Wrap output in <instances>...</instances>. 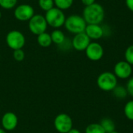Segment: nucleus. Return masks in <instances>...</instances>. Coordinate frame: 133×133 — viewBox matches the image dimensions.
I'll use <instances>...</instances> for the list:
<instances>
[{"label":"nucleus","mask_w":133,"mask_h":133,"mask_svg":"<svg viewBox=\"0 0 133 133\" xmlns=\"http://www.w3.org/2000/svg\"><path fill=\"white\" fill-rule=\"evenodd\" d=\"M82 16L87 24H100L103 22L105 16L104 9L101 4L95 2L90 5L85 6Z\"/></svg>","instance_id":"1"},{"label":"nucleus","mask_w":133,"mask_h":133,"mask_svg":"<svg viewBox=\"0 0 133 133\" xmlns=\"http://www.w3.org/2000/svg\"><path fill=\"white\" fill-rule=\"evenodd\" d=\"M87 23L82 16L70 15L66 17L64 26L69 33L73 34H80L85 31Z\"/></svg>","instance_id":"2"},{"label":"nucleus","mask_w":133,"mask_h":133,"mask_svg":"<svg viewBox=\"0 0 133 133\" xmlns=\"http://www.w3.org/2000/svg\"><path fill=\"white\" fill-rule=\"evenodd\" d=\"M44 17L48 25L55 29H58L64 26L66 19L64 12L55 6L51 9L45 12Z\"/></svg>","instance_id":"3"},{"label":"nucleus","mask_w":133,"mask_h":133,"mask_svg":"<svg viewBox=\"0 0 133 133\" xmlns=\"http://www.w3.org/2000/svg\"><path fill=\"white\" fill-rule=\"evenodd\" d=\"M97 85L103 91H112L118 86V78L114 72H104L101 73L97 79Z\"/></svg>","instance_id":"4"},{"label":"nucleus","mask_w":133,"mask_h":133,"mask_svg":"<svg viewBox=\"0 0 133 133\" xmlns=\"http://www.w3.org/2000/svg\"><path fill=\"white\" fill-rule=\"evenodd\" d=\"M5 42L12 50L23 49L26 44V38L23 34L17 30H10L5 37Z\"/></svg>","instance_id":"5"},{"label":"nucleus","mask_w":133,"mask_h":133,"mask_svg":"<svg viewBox=\"0 0 133 133\" xmlns=\"http://www.w3.org/2000/svg\"><path fill=\"white\" fill-rule=\"evenodd\" d=\"M48 23L44 16L41 14H34V16L28 21L29 30L34 35H39L46 32Z\"/></svg>","instance_id":"6"},{"label":"nucleus","mask_w":133,"mask_h":133,"mask_svg":"<svg viewBox=\"0 0 133 133\" xmlns=\"http://www.w3.org/2000/svg\"><path fill=\"white\" fill-rule=\"evenodd\" d=\"M73 122L72 118L65 114H58L54 120V127L59 133H67L72 129Z\"/></svg>","instance_id":"7"},{"label":"nucleus","mask_w":133,"mask_h":133,"mask_svg":"<svg viewBox=\"0 0 133 133\" xmlns=\"http://www.w3.org/2000/svg\"><path fill=\"white\" fill-rule=\"evenodd\" d=\"M34 15V8L29 4H20L14 9L15 18L21 22L29 21Z\"/></svg>","instance_id":"8"},{"label":"nucleus","mask_w":133,"mask_h":133,"mask_svg":"<svg viewBox=\"0 0 133 133\" xmlns=\"http://www.w3.org/2000/svg\"><path fill=\"white\" fill-rule=\"evenodd\" d=\"M132 65L126 61H120L117 62L114 67V74L118 79H129L132 73Z\"/></svg>","instance_id":"9"},{"label":"nucleus","mask_w":133,"mask_h":133,"mask_svg":"<svg viewBox=\"0 0 133 133\" xmlns=\"http://www.w3.org/2000/svg\"><path fill=\"white\" fill-rule=\"evenodd\" d=\"M87 57L93 62H97L101 60L104 54L102 45L97 42H90L87 49L85 50Z\"/></svg>","instance_id":"10"},{"label":"nucleus","mask_w":133,"mask_h":133,"mask_svg":"<svg viewBox=\"0 0 133 133\" xmlns=\"http://www.w3.org/2000/svg\"><path fill=\"white\" fill-rule=\"evenodd\" d=\"M91 40L90 37L85 34V32L75 34L72 40V48L78 51H83L87 49L88 45L90 44Z\"/></svg>","instance_id":"11"},{"label":"nucleus","mask_w":133,"mask_h":133,"mask_svg":"<svg viewBox=\"0 0 133 133\" xmlns=\"http://www.w3.org/2000/svg\"><path fill=\"white\" fill-rule=\"evenodd\" d=\"M18 117L17 115L11 111L6 112L2 115V129L7 131L14 130L18 125Z\"/></svg>","instance_id":"12"},{"label":"nucleus","mask_w":133,"mask_h":133,"mask_svg":"<svg viewBox=\"0 0 133 133\" xmlns=\"http://www.w3.org/2000/svg\"><path fill=\"white\" fill-rule=\"evenodd\" d=\"M84 32L90 40H99L104 36V30L100 24H87Z\"/></svg>","instance_id":"13"},{"label":"nucleus","mask_w":133,"mask_h":133,"mask_svg":"<svg viewBox=\"0 0 133 133\" xmlns=\"http://www.w3.org/2000/svg\"><path fill=\"white\" fill-rule=\"evenodd\" d=\"M37 41L38 44L42 48H48L52 44L51 34L47 32H44V33L37 35Z\"/></svg>","instance_id":"14"},{"label":"nucleus","mask_w":133,"mask_h":133,"mask_svg":"<svg viewBox=\"0 0 133 133\" xmlns=\"http://www.w3.org/2000/svg\"><path fill=\"white\" fill-rule=\"evenodd\" d=\"M52 43L57 45H62L65 41V34L59 29H55L51 34Z\"/></svg>","instance_id":"15"},{"label":"nucleus","mask_w":133,"mask_h":133,"mask_svg":"<svg viewBox=\"0 0 133 133\" xmlns=\"http://www.w3.org/2000/svg\"><path fill=\"white\" fill-rule=\"evenodd\" d=\"M100 124L106 133H110L115 131V123L111 118H104L101 121Z\"/></svg>","instance_id":"16"},{"label":"nucleus","mask_w":133,"mask_h":133,"mask_svg":"<svg viewBox=\"0 0 133 133\" xmlns=\"http://www.w3.org/2000/svg\"><path fill=\"white\" fill-rule=\"evenodd\" d=\"M113 95L118 99H125L128 96V91L125 87L123 86H117L112 91Z\"/></svg>","instance_id":"17"},{"label":"nucleus","mask_w":133,"mask_h":133,"mask_svg":"<svg viewBox=\"0 0 133 133\" xmlns=\"http://www.w3.org/2000/svg\"><path fill=\"white\" fill-rule=\"evenodd\" d=\"M55 6L64 11L69 9L73 5L74 0H54Z\"/></svg>","instance_id":"18"},{"label":"nucleus","mask_w":133,"mask_h":133,"mask_svg":"<svg viewBox=\"0 0 133 133\" xmlns=\"http://www.w3.org/2000/svg\"><path fill=\"white\" fill-rule=\"evenodd\" d=\"M85 133H106L100 123H91L85 129Z\"/></svg>","instance_id":"19"},{"label":"nucleus","mask_w":133,"mask_h":133,"mask_svg":"<svg viewBox=\"0 0 133 133\" xmlns=\"http://www.w3.org/2000/svg\"><path fill=\"white\" fill-rule=\"evenodd\" d=\"M125 116L130 121H133V100L128 101L124 107Z\"/></svg>","instance_id":"20"},{"label":"nucleus","mask_w":133,"mask_h":133,"mask_svg":"<svg viewBox=\"0 0 133 133\" xmlns=\"http://www.w3.org/2000/svg\"><path fill=\"white\" fill-rule=\"evenodd\" d=\"M38 5L39 7L45 12L55 7L54 0H38Z\"/></svg>","instance_id":"21"},{"label":"nucleus","mask_w":133,"mask_h":133,"mask_svg":"<svg viewBox=\"0 0 133 133\" xmlns=\"http://www.w3.org/2000/svg\"><path fill=\"white\" fill-rule=\"evenodd\" d=\"M18 0H0V6L5 9H12L17 5Z\"/></svg>","instance_id":"22"},{"label":"nucleus","mask_w":133,"mask_h":133,"mask_svg":"<svg viewBox=\"0 0 133 133\" xmlns=\"http://www.w3.org/2000/svg\"><path fill=\"white\" fill-rule=\"evenodd\" d=\"M125 61L133 65V44L129 46L125 51Z\"/></svg>","instance_id":"23"},{"label":"nucleus","mask_w":133,"mask_h":133,"mask_svg":"<svg viewBox=\"0 0 133 133\" xmlns=\"http://www.w3.org/2000/svg\"><path fill=\"white\" fill-rule=\"evenodd\" d=\"M12 56L16 62H22L25 58V52L23 49L14 50L12 53Z\"/></svg>","instance_id":"24"},{"label":"nucleus","mask_w":133,"mask_h":133,"mask_svg":"<svg viewBox=\"0 0 133 133\" xmlns=\"http://www.w3.org/2000/svg\"><path fill=\"white\" fill-rule=\"evenodd\" d=\"M126 89H127V91H128V94L130 95L133 98V76L132 77H130L127 82V84H126Z\"/></svg>","instance_id":"25"},{"label":"nucleus","mask_w":133,"mask_h":133,"mask_svg":"<svg viewBox=\"0 0 133 133\" xmlns=\"http://www.w3.org/2000/svg\"><path fill=\"white\" fill-rule=\"evenodd\" d=\"M125 4L127 8L133 12V0H125Z\"/></svg>","instance_id":"26"},{"label":"nucleus","mask_w":133,"mask_h":133,"mask_svg":"<svg viewBox=\"0 0 133 133\" xmlns=\"http://www.w3.org/2000/svg\"><path fill=\"white\" fill-rule=\"evenodd\" d=\"M95 1L96 0H81L82 3L85 5V6H88V5H90L94 3H95Z\"/></svg>","instance_id":"27"},{"label":"nucleus","mask_w":133,"mask_h":133,"mask_svg":"<svg viewBox=\"0 0 133 133\" xmlns=\"http://www.w3.org/2000/svg\"><path fill=\"white\" fill-rule=\"evenodd\" d=\"M67 133H81V132L79 129H73L72 128L71 130H69Z\"/></svg>","instance_id":"28"},{"label":"nucleus","mask_w":133,"mask_h":133,"mask_svg":"<svg viewBox=\"0 0 133 133\" xmlns=\"http://www.w3.org/2000/svg\"><path fill=\"white\" fill-rule=\"evenodd\" d=\"M0 133H7L5 129H3L2 128H0Z\"/></svg>","instance_id":"29"},{"label":"nucleus","mask_w":133,"mask_h":133,"mask_svg":"<svg viewBox=\"0 0 133 133\" xmlns=\"http://www.w3.org/2000/svg\"><path fill=\"white\" fill-rule=\"evenodd\" d=\"M110 133H119L118 132H117V131H114V132H110Z\"/></svg>","instance_id":"30"},{"label":"nucleus","mask_w":133,"mask_h":133,"mask_svg":"<svg viewBox=\"0 0 133 133\" xmlns=\"http://www.w3.org/2000/svg\"><path fill=\"white\" fill-rule=\"evenodd\" d=\"M1 17H2V12H1V11H0V19H1Z\"/></svg>","instance_id":"31"}]
</instances>
